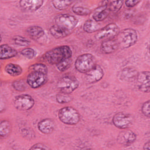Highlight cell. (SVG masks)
I'll list each match as a JSON object with an SVG mask.
<instances>
[{
	"mask_svg": "<svg viewBox=\"0 0 150 150\" xmlns=\"http://www.w3.org/2000/svg\"><path fill=\"white\" fill-rule=\"evenodd\" d=\"M72 50L67 45H63L53 48L46 52L43 55V59L49 64H57L61 61L71 58Z\"/></svg>",
	"mask_w": 150,
	"mask_h": 150,
	"instance_id": "1",
	"label": "cell"
},
{
	"mask_svg": "<svg viewBox=\"0 0 150 150\" xmlns=\"http://www.w3.org/2000/svg\"><path fill=\"white\" fill-rule=\"evenodd\" d=\"M118 47L125 49L134 45L138 41L137 31L131 28H127L120 31L115 39Z\"/></svg>",
	"mask_w": 150,
	"mask_h": 150,
	"instance_id": "2",
	"label": "cell"
},
{
	"mask_svg": "<svg viewBox=\"0 0 150 150\" xmlns=\"http://www.w3.org/2000/svg\"><path fill=\"white\" fill-rule=\"evenodd\" d=\"M58 117L62 122L69 125H76L80 120V115L78 111L70 106L64 107L60 109Z\"/></svg>",
	"mask_w": 150,
	"mask_h": 150,
	"instance_id": "3",
	"label": "cell"
},
{
	"mask_svg": "<svg viewBox=\"0 0 150 150\" xmlns=\"http://www.w3.org/2000/svg\"><path fill=\"white\" fill-rule=\"evenodd\" d=\"M96 64V57L91 53H84L79 56L74 64L76 69L84 74L92 69Z\"/></svg>",
	"mask_w": 150,
	"mask_h": 150,
	"instance_id": "4",
	"label": "cell"
},
{
	"mask_svg": "<svg viewBox=\"0 0 150 150\" xmlns=\"http://www.w3.org/2000/svg\"><path fill=\"white\" fill-rule=\"evenodd\" d=\"M79 86L78 80L73 76L66 75L62 77L57 83V87L60 92L71 94Z\"/></svg>",
	"mask_w": 150,
	"mask_h": 150,
	"instance_id": "5",
	"label": "cell"
},
{
	"mask_svg": "<svg viewBox=\"0 0 150 150\" xmlns=\"http://www.w3.org/2000/svg\"><path fill=\"white\" fill-rule=\"evenodd\" d=\"M78 23L77 19L73 15L64 13L59 15L55 19V25L72 33Z\"/></svg>",
	"mask_w": 150,
	"mask_h": 150,
	"instance_id": "6",
	"label": "cell"
},
{
	"mask_svg": "<svg viewBox=\"0 0 150 150\" xmlns=\"http://www.w3.org/2000/svg\"><path fill=\"white\" fill-rule=\"evenodd\" d=\"M119 32L118 26L114 23H111L100 29L96 34L95 37L98 40L113 39L117 36Z\"/></svg>",
	"mask_w": 150,
	"mask_h": 150,
	"instance_id": "7",
	"label": "cell"
},
{
	"mask_svg": "<svg viewBox=\"0 0 150 150\" xmlns=\"http://www.w3.org/2000/svg\"><path fill=\"white\" fill-rule=\"evenodd\" d=\"M112 123L118 128L125 129L134 123V117L128 113L119 112L112 117Z\"/></svg>",
	"mask_w": 150,
	"mask_h": 150,
	"instance_id": "8",
	"label": "cell"
},
{
	"mask_svg": "<svg viewBox=\"0 0 150 150\" xmlns=\"http://www.w3.org/2000/svg\"><path fill=\"white\" fill-rule=\"evenodd\" d=\"M47 80V74L31 71L27 76V84L32 88H37L45 84Z\"/></svg>",
	"mask_w": 150,
	"mask_h": 150,
	"instance_id": "9",
	"label": "cell"
},
{
	"mask_svg": "<svg viewBox=\"0 0 150 150\" xmlns=\"http://www.w3.org/2000/svg\"><path fill=\"white\" fill-rule=\"evenodd\" d=\"M35 104L33 98L29 94H21L15 97L14 107L18 110L26 111L31 109Z\"/></svg>",
	"mask_w": 150,
	"mask_h": 150,
	"instance_id": "10",
	"label": "cell"
},
{
	"mask_svg": "<svg viewBox=\"0 0 150 150\" xmlns=\"http://www.w3.org/2000/svg\"><path fill=\"white\" fill-rule=\"evenodd\" d=\"M149 80L150 73L149 71H143L138 73L136 79L138 89L144 93H149L150 91Z\"/></svg>",
	"mask_w": 150,
	"mask_h": 150,
	"instance_id": "11",
	"label": "cell"
},
{
	"mask_svg": "<svg viewBox=\"0 0 150 150\" xmlns=\"http://www.w3.org/2000/svg\"><path fill=\"white\" fill-rule=\"evenodd\" d=\"M104 70L103 68L96 64L92 69L86 73L85 79L88 83L93 84L100 81L104 76Z\"/></svg>",
	"mask_w": 150,
	"mask_h": 150,
	"instance_id": "12",
	"label": "cell"
},
{
	"mask_svg": "<svg viewBox=\"0 0 150 150\" xmlns=\"http://www.w3.org/2000/svg\"><path fill=\"white\" fill-rule=\"evenodd\" d=\"M137 139V134L131 130H124L118 134L117 140L118 144L123 146H129Z\"/></svg>",
	"mask_w": 150,
	"mask_h": 150,
	"instance_id": "13",
	"label": "cell"
},
{
	"mask_svg": "<svg viewBox=\"0 0 150 150\" xmlns=\"http://www.w3.org/2000/svg\"><path fill=\"white\" fill-rule=\"evenodd\" d=\"M138 71L137 69L132 66H128L122 69L120 73V78L124 81H133L136 80Z\"/></svg>",
	"mask_w": 150,
	"mask_h": 150,
	"instance_id": "14",
	"label": "cell"
},
{
	"mask_svg": "<svg viewBox=\"0 0 150 150\" xmlns=\"http://www.w3.org/2000/svg\"><path fill=\"white\" fill-rule=\"evenodd\" d=\"M41 0H22L19 1L21 8L26 11L33 12L39 9L43 5Z\"/></svg>",
	"mask_w": 150,
	"mask_h": 150,
	"instance_id": "15",
	"label": "cell"
},
{
	"mask_svg": "<svg viewBox=\"0 0 150 150\" xmlns=\"http://www.w3.org/2000/svg\"><path fill=\"white\" fill-rule=\"evenodd\" d=\"M110 11L107 6V1L104 2L103 4L98 7L93 15V19L99 22L104 21L108 16Z\"/></svg>",
	"mask_w": 150,
	"mask_h": 150,
	"instance_id": "16",
	"label": "cell"
},
{
	"mask_svg": "<svg viewBox=\"0 0 150 150\" xmlns=\"http://www.w3.org/2000/svg\"><path fill=\"white\" fill-rule=\"evenodd\" d=\"M55 127L54 121L51 118H45L40 121L38 124L39 130L43 134H51Z\"/></svg>",
	"mask_w": 150,
	"mask_h": 150,
	"instance_id": "17",
	"label": "cell"
},
{
	"mask_svg": "<svg viewBox=\"0 0 150 150\" xmlns=\"http://www.w3.org/2000/svg\"><path fill=\"white\" fill-rule=\"evenodd\" d=\"M101 50L105 54L111 53L118 49L117 42L115 39L104 40L101 44Z\"/></svg>",
	"mask_w": 150,
	"mask_h": 150,
	"instance_id": "18",
	"label": "cell"
},
{
	"mask_svg": "<svg viewBox=\"0 0 150 150\" xmlns=\"http://www.w3.org/2000/svg\"><path fill=\"white\" fill-rule=\"evenodd\" d=\"M0 50V59L1 60L12 58L18 54V52L15 49L6 44L1 45Z\"/></svg>",
	"mask_w": 150,
	"mask_h": 150,
	"instance_id": "19",
	"label": "cell"
},
{
	"mask_svg": "<svg viewBox=\"0 0 150 150\" xmlns=\"http://www.w3.org/2000/svg\"><path fill=\"white\" fill-rule=\"evenodd\" d=\"M26 33L33 40H38L42 38L45 34L43 29L39 26H32L27 28Z\"/></svg>",
	"mask_w": 150,
	"mask_h": 150,
	"instance_id": "20",
	"label": "cell"
},
{
	"mask_svg": "<svg viewBox=\"0 0 150 150\" xmlns=\"http://www.w3.org/2000/svg\"><path fill=\"white\" fill-rule=\"evenodd\" d=\"M49 31L50 34L56 39L63 38L67 37V36H69L71 33V32L60 28V26L55 24L50 28Z\"/></svg>",
	"mask_w": 150,
	"mask_h": 150,
	"instance_id": "21",
	"label": "cell"
},
{
	"mask_svg": "<svg viewBox=\"0 0 150 150\" xmlns=\"http://www.w3.org/2000/svg\"><path fill=\"white\" fill-rule=\"evenodd\" d=\"M100 29V24L93 19H90L86 21L83 25V30L87 33H93L98 31Z\"/></svg>",
	"mask_w": 150,
	"mask_h": 150,
	"instance_id": "22",
	"label": "cell"
},
{
	"mask_svg": "<svg viewBox=\"0 0 150 150\" xmlns=\"http://www.w3.org/2000/svg\"><path fill=\"white\" fill-rule=\"evenodd\" d=\"M5 71L10 76L16 77L22 73V67L16 64L8 63L5 67Z\"/></svg>",
	"mask_w": 150,
	"mask_h": 150,
	"instance_id": "23",
	"label": "cell"
},
{
	"mask_svg": "<svg viewBox=\"0 0 150 150\" xmlns=\"http://www.w3.org/2000/svg\"><path fill=\"white\" fill-rule=\"evenodd\" d=\"M12 131L11 122L6 120L1 121L0 123V135L1 137H8Z\"/></svg>",
	"mask_w": 150,
	"mask_h": 150,
	"instance_id": "24",
	"label": "cell"
},
{
	"mask_svg": "<svg viewBox=\"0 0 150 150\" xmlns=\"http://www.w3.org/2000/svg\"><path fill=\"white\" fill-rule=\"evenodd\" d=\"M56 98L57 102L59 104L69 103L73 100V97L70 94H67L60 91L56 95Z\"/></svg>",
	"mask_w": 150,
	"mask_h": 150,
	"instance_id": "25",
	"label": "cell"
},
{
	"mask_svg": "<svg viewBox=\"0 0 150 150\" xmlns=\"http://www.w3.org/2000/svg\"><path fill=\"white\" fill-rule=\"evenodd\" d=\"M53 6L54 8L58 10H64L67 8L72 3L73 1H53L52 2Z\"/></svg>",
	"mask_w": 150,
	"mask_h": 150,
	"instance_id": "26",
	"label": "cell"
},
{
	"mask_svg": "<svg viewBox=\"0 0 150 150\" xmlns=\"http://www.w3.org/2000/svg\"><path fill=\"white\" fill-rule=\"evenodd\" d=\"M123 1H107V6L110 12H117L122 8Z\"/></svg>",
	"mask_w": 150,
	"mask_h": 150,
	"instance_id": "27",
	"label": "cell"
},
{
	"mask_svg": "<svg viewBox=\"0 0 150 150\" xmlns=\"http://www.w3.org/2000/svg\"><path fill=\"white\" fill-rule=\"evenodd\" d=\"M71 63H72L71 58H68L61 61L60 62L56 64V68L58 69V70L63 72L69 69L70 67Z\"/></svg>",
	"mask_w": 150,
	"mask_h": 150,
	"instance_id": "28",
	"label": "cell"
},
{
	"mask_svg": "<svg viewBox=\"0 0 150 150\" xmlns=\"http://www.w3.org/2000/svg\"><path fill=\"white\" fill-rule=\"evenodd\" d=\"M72 11L73 12L78 15H81V16H86L88 15L91 13V11L87 8L83 7L81 6H73L72 7Z\"/></svg>",
	"mask_w": 150,
	"mask_h": 150,
	"instance_id": "29",
	"label": "cell"
},
{
	"mask_svg": "<svg viewBox=\"0 0 150 150\" xmlns=\"http://www.w3.org/2000/svg\"><path fill=\"white\" fill-rule=\"evenodd\" d=\"M14 43L18 46L27 47L30 45V41L25 37L21 36H15L13 38Z\"/></svg>",
	"mask_w": 150,
	"mask_h": 150,
	"instance_id": "30",
	"label": "cell"
},
{
	"mask_svg": "<svg viewBox=\"0 0 150 150\" xmlns=\"http://www.w3.org/2000/svg\"><path fill=\"white\" fill-rule=\"evenodd\" d=\"M29 69L31 71H36L45 74H47V67L45 64L43 63L34 64L32 65Z\"/></svg>",
	"mask_w": 150,
	"mask_h": 150,
	"instance_id": "31",
	"label": "cell"
},
{
	"mask_svg": "<svg viewBox=\"0 0 150 150\" xmlns=\"http://www.w3.org/2000/svg\"><path fill=\"white\" fill-rule=\"evenodd\" d=\"M12 87L13 88L18 91H23L26 89V84L23 80H15L12 83Z\"/></svg>",
	"mask_w": 150,
	"mask_h": 150,
	"instance_id": "32",
	"label": "cell"
},
{
	"mask_svg": "<svg viewBox=\"0 0 150 150\" xmlns=\"http://www.w3.org/2000/svg\"><path fill=\"white\" fill-rule=\"evenodd\" d=\"M21 54L28 59H32L36 55L34 49L30 47H26L21 51Z\"/></svg>",
	"mask_w": 150,
	"mask_h": 150,
	"instance_id": "33",
	"label": "cell"
},
{
	"mask_svg": "<svg viewBox=\"0 0 150 150\" xmlns=\"http://www.w3.org/2000/svg\"><path fill=\"white\" fill-rule=\"evenodd\" d=\"M149 104H150V101L148 100L143 103L141 107V111L142 114L147 118H149V114H150V111H149L150 105Z\"/></svg>",
	"mask_w": 150,
	"mask_h": 150,
	"instance_id": "34",
	"label": "cell"
},
{
	"mask_svg": "<svg viewBox=\"0 0 150 150\" xmlns=\"http://www.w3.org/2000/svg\"><path fill=\"white\" fill-rule=\"evenodd\" d=\"M50 148L43 143H36L34 144L30 149H50Z\"/></svg>",
	"mask_w": 150,
	"mask_h": 150,
	"instance_id": "35",
	"label": "cell"
},
{
	"mask_svg": "<svg viewBox=\"0 0 150 150\" xmlns=\"http://www.w3.org/2000/svg\"><path fill=\"white\" fill-rule=\"evenodd\" d=\"M139 2H140V1H138V0H129V1H126L125 2V4L126 6L128 8H132L136 6Z\"/></svg>",
	"mask_w": 150,
	"mask_h": 150,
	"instance_id": "36",
	"label": "cell"
},
{
	"mask_svg": "<svg viewBox=\"0 0 150 150\" xmlns=\"http://www.w3.org/2000/svg\"><path fill=\"white\" fill-rule=\"evenodd\" d=\"M144 149H150V142L149 141H148V142H146L144 145V148H143Z\"/></svg>",
	"mask_w": 150,
	"mask_h": 150,
	"instance_id": "37",
	"label": "cell"
}]
</instances>
